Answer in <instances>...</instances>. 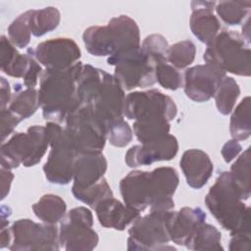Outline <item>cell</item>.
I'll use <instances>...</instances> for the list:
<instances>
[{
  "mask_svg": "<svg viewBox=\"0 0 251 251\" xmlns=\"http://www.w3.org/2000/svg\"><path fill=\"white\" fill-rule=\"evenodd\" d=\"M179 177L172 167H159L151 172L131 171L120 181L124 203L131 209L142 212L150 210H173L174 194Z\"/></svg>",
  "mask_w": 251,
  "mask_h": 251,
  "instance_id": "1",
  "label": "cell"
},
{
  "mask_svg": "<svg viewBox=\"0 0 251 251\" xmlns=\"http://www.w3.org/2000/svg\"><path fill=\"white\" fill-rule=\"evenodd\" d=\"M77 98L80 106L89 107L107 126L124 117L125 90L114 75L91 65H82L77 80Z\"/></svg>",
  "mask_w": 251,
  "mask_h": 251,
  "instance_id": "2",
  "label": "cell"
},
{
  "mask_svg": "<svg viewBox=\"0 0 251 251\" xmlns=\"http://www.w3.org/2000/svg\"><path fill=\"white\" fill-rule=\"evenodd\" d=\"M79 61L66 70H45L39 79V102L48 122L65 123L68 115L80 106L77 80L82 69Z\"/></svg>",
  "mask_w": 251,
  "mask_h": 251,
  "instance_id": "3",
  "label": "cell"
},
{
  "mask_svg": "<svg viewBox=\"0 0 251 251\" xmlns=\"http://www.w3.org/2000/svg\"><path fill=\"white\" fill-rule=\"evenodd\" d=\"M205 205L220 226L231 233L250 230V208L235 188L229 172L221 173L205 197Z\"/></svg>",
  "mask_w": 251,
  "mask_h": 251,
  "instance_id": "4",
  "label": "cell"
},
{
  "mask_svg": "<svg viewBox=\"0 0 251 251\" xmlns=\"http://www.w3.org/2000/svg\"><path fill=\"white\" fill-rule=\"evenodd\" d=\"M82 40L88 53L96 57L113 56L140 46V33L136 22L126 15L112 18L107 25L87 27Z\"/></svg>",
  "mask_w": 251,
  "mask_h": 251,
  "instance_id": "5",
  "label": "cell"
},
{
  "mask_svg": "<svg viewBox=\"0 0 251 251\" xmlns=\"http://www.w3.org/2000/svg\"><path fill=\"white\" fill-rule=\"evenodd\" d=\"M250 44L241 34L224 29L207 44L203 59L224 73L249 76L251 74Z\"/></svg>",
  "mask_w": 251,
  "mask_h": 251,
  "instance_id": "6",
  "label": "cell"
},
{
  "mask_svg": "<svg viewBox=\"0 0 251 251\" xmlns=\"http://www.w3.org/2000/svg\"><path fill=\"white\" fill-rule=\"evenodd\" d=\"M50 146L45 126H31L25 132L12 135L1 147V168L13 170L20 165L29 168L38 164Z\"/></svg>",
  "mask_w": 251,
  "mask_h": 251,
  "instance_id": "7",
  "label": "cell"
},
{
  "mask_svg": "<svg viewBox=\"0 0 251 251\" xmlns=\"http://www.w3.org/2000/svg\"><path fill=\"white\" fill-rule=\"evenodd\" d=\"M45 127L51 147L43 166L45 177L54 184H69L74 177V166L78 150L58 123L48 122Z\"/></svg>",
  "mask_w": 251,
  "mask_h": 251,
  "instance_id": "8",
  "label": "cell"
},
{
  "mask_svg": "<svg viewBox=\"0 0 251 251\" xmlns=\"http://www.w3.org/2000/svg\"><path fill=\"white\" fill-rule=\"evenodd\" d=\"M173 210H150V213L139 216L128 228L127 250L163 251L175 250L171 241L168 222Z\"/></svg>",
  "mask_w": 251,
  "mask_h": 251,
  "instance_id": "9",
  "label": "cell"
},
{
  "mask_svg": "<svg viewBox=\"0 0 251 251\" xmlns=\"http://www.w3.org/2000/svg\"><path fill=\"white\" fill-rule=\"evenodd\" d=\"M107 63L115 68L114 77L124 90L145 88L156 82V64L140 46L110 56Z\"/></svg>",
  "mask_w": 251,
  "mask_h": 251,
  "instance_id": "10",
  "label": "cell"
},
{
  "mask_svg": "<svg viewBox=\"0 0 251 251\" xmlns=\"http://www.w3.org/2000/svg\"><path fill=\"white\" fill-rule=\"evenodd\" d=\"M64 128L78 152H102L106 144V126L87 106H79L71 112Z\"/></svg>",
  "mask_w": 251,
  "mask_h": 251,
  "instance_id": "11",
  "label": "cell"
},
{
  "mask_svg": "<svg viewBox=\"0 0 251 251\" xmlns=\"http://www.w3.org/2000/svg\"><path fill=\"white\" fill-rule=\"evenodd\" d=\"M93 215L83 206L69 211L60 222L59 241L67 251L93 250L99 241L97 232L92 228Z\"/></svg>",
  "mask_w": 251,
  "mask_h": 251,
  "instance_id": "12",
  "label": "cell"
},
{
  "mask_svg": "<svg viewBox=\"0 0 251 251\" xmlns=\"http://www.w3.org/2000/svg\"><path fill=\"white\" fill-rule=\"evenodd\" d=\"M12 242L11 251L59 250V228L56 225L35 223L29 219H20L10 226Z\"/></svg>",
  "mask_w": 251,
  "mask_h": 251,
  "instance_id": "13",
  "label": "cell"
},
{
  "mask_svg": "<svg viewBox=\"0 0 251 251\" xmlns=\"http://www.w3.org/2000/svg\"><path fill=\"white\" fill-rule=\"evenodd\" d=\"M177 114L175 101L158 89L129 92L125 98V118L132 121L164 118L173 121Z\"/></svg>",
  "mask_w": 251,
  "mask_h": 251,
  "instance_id": "14",
  "label": "cell"
},
{
  "mask_svg": "<svg viewBox=\"0 0 251 251\" xmlns=\"http://www.w3.org/2000/svg\"><path fill=\"white\" fill-rule=\"evenodd\" d=\"M46 70H66L79 62L81 52L71 38L58 37L45 40L27 50Z\"/></svg>",
  "mask_w": 251,
  "mask_h": 251,
  "instance_id": "15",
  "label": "cell"
},
{
  "mask_svg": "<svg viewBox=\"0 0 251 251\" xmlns=\"http://www.w3.org/2000/svg\"><path fill=\"white\" fill-rule=\"evenodd\" d=\"M225 76L226 73L210 64L193 66L183 74V91L192 101L206 102L214 97Z\"/></svg>",
  "mask_w": 251,
  "mask_h": 251,
  "instance_id": "16",
  "label": "cell"
},
{
  "mask_svg": "<svg viewBox=\"0 0 251 251\" xmlns=\"http://www.w3.org/2000/svg\"><path fill=\"white\" fill-rule=\"evenodd\" d=\"M178 151V142L175 135L167 134L163 138L130 147L126 153V164L130 168L148 166L155 162L170 161Z\"/></svg>",
  "mask_w": 251,
  "mask_h": 251,
  "instance_id": "17",
  "label": "cell"
},
{
  "mask_svg": "<svg viewBox=\"0 0 251 251\" xmlns=\"http://www.w3.org/2000/svg\"><path fill=\"white\" fill-rule=\"evenodd\" d=\"M108 163L101 151L78 152L74 166L72 188H85L93 185L107 171Z\"/></svg>",
  "mask_w": 251,
  "mask_h": 251,
  "instance_id": "18",
  "label": "cell"
},
{
  "mask_svg": "<svg viewBox=\"0 0 251 251\" xmlns=\"http://www.w3.org/2000/svg\"><path fill=\"white\" fill-rule=\"evenodd\" d=\"M205 220L206 213L199 207H183L176 212L173 210L168 222L171 241L185 246Z\"/></svg>",
  "mask_w": 251,
  "mask_h": 251,
  "instance_id": "19",
  "label": "cell"
},
{
  "mask_svg": "<svg viewBox=\"0 0 251 251\" xmlns=\"http://www.w3.org/2000/svg\"><path fill=\"white\" fill-rule=\"evenodd\" d=\"M215 1H192L189 26L193 35L206 45L219 33L221 24L214 15Z\"/></svg>",
  "mask_w": 251,
  "mask_h": 251,
  "instance_id": "20",
  "label": "cell"
},
{
  "mask_svg": "<svg viewBox=\"0 0 251 251\" xmlns=\"http://www.w3.org/2000/svg\"><path fill=\"white\" fill-rule=\"evenodd\" d=\"M94 210L98 222L103 227L116 230L126 229L140 216V212L129 208L114 196L100 201Z\"/></svg>",
  "mask_w": 251,
  "mask_h": 251,
  "instance_id": "21",
  "label": "cell"
},
{
  "mask_svg": "<svg viewBox=\"0 0 251 251\" xmlns=\"http://www.w3.org/2000/svg\"><path fill=\"white\" fill-rule=\"evenodd\" d=\"M186 183L193 189L202 188L213 175L214 166L209 155L200 149H188L179 161Z\"/></svg>",
  "mask_w": 251,
  "mask_h": 251,
  "instance_id": "22",
  "label": "cell"
},
{
  "mask_svg": "<svg viewBox=\"0 0 251 251\" xmlns=\"http://www.w3.org/2000/svg\"><path fill=\"white\" fill-rule=\"evenodd\" d=\"M0 59L2 73L9 76L23 79L35 60L28 51L25 54L19 53L17 47L5 35H1L0 38Z\"/></svg>",
  "mask_w": 251,
  "mask_h": 251,
  "instance_id": "23",
  "label": "cell"
},
{
  "mask_svg": "<svg viewBox=\"0 0 251 251\" xmlns=\"http://www.w3.org/2000/svg\"><path fill=\"white\" fill-rule=\"evenodd\" d=\"M15 91L7 108L21 121H24L31 117L40 107L38 90L26 87L23 89L18 83Z\"/></svg>",
  "mask_w": 251,
  "mask_h": 251,
  "instance_id": "24",
  "label": "cell"
},
{
  "mask_svg": "<svg viewBox=\"0 0 251 251\" xmlns=\"http://www.w3.org/2000/svg\"><path fill=\"white\" fill-rule=\"evenodd\" d=\"M31 208L41 222L51 225L60 223L67 214V204L64 199L52 193L42 195Z\"/></svg>",
  "mask_w": 251,
  "mask_h": 251,
  "instance_id": "25",
  "label": "cell"
},
{
  "mask_svg": "<svg viewBox=\"0 0 251 251\" xmlns=\"http://www.w3.org/2000/svg\"><path fill=\"white\" fill-rule=\"evenodd\" d=\"M28 25L31 34L40 37L56 29L61 22V13L56 7L27 10Z\"/></svg>",
  "mask_w": 251,
  "mask_h": 251,
  "instance_id": "26",
  "label": "cell"
},
{
  "mask_svg": "<svg viewBox=\"0 0 251 251\" xmlns=\"http://www.w3.org/2000/svg\"><path fill=\"white\" fill-rule=\"evenodd\" d=\"M250 147L236 157V160L230 167L229 175L232 182L237 189L243 201L250 197V164H251Z\"/></svg>",
  "mask_w": 251,
  "mask_h": 251,
  "instance_id": "27",
  "label": "cell"
},
{
  "mask_svg": "<svg viewBox=\"0 0 251 251\" xmlns=\"http://www.w3.org/2000/svg\"><path fill=\"white\" fill-rule=\"evenodd\" d=\"M170 121L164 118L134 121L133 132L141 143H150L159 140L170 133Z\"/></svg>",
  "mask_w": 251,
  "mask_h": 251,
  "instance_id": "28",
  "label": "cell"
},
{
  "mask_svg": "<svg viewBox=\"0 0 251 251\" xmlns=\"http://www.w3.org/2000/svg\"><path fill=\"white\" fill-rule=\"evenodd\" d=\"M229 122V132L232 139L237 141L246 140L251 134L250 124V97H244L233 108Z\"/></svg>",
  "mask_w": 251,
  "mask_h": 251,
  "instance_id": "29",
  "label": "cell"
},
{
  "mask_svg": "<svg viewBox=\"0 0 251 251\" xmlns=\"http://www.w3.org/2000/svg\"><path fill=\"white\" fill-rule=\"evenodd\" d=\"M221 240L222 234L217 227L203 223L185 244V247L189 250H224Z\"/></svg>",
  "mask_w": 251,
  "mask_h": 251,
  "instance_id": "30",
  "label": "cell"
},
{
  "mask_svg": "<svg viewBox=\"0 0 251 251\" xmlns=\"http://www.w3.org/2000/svg\"><path fill=\"white\" fill-rule=\"evenodd\" d=\"M240 95V88L235 79L231 76H225L220 82L214 98L217 110L222 115H228L235 107Z\"/></svg>",
  "mask_w": 251,
  "mask_h": 251,
  "instance_id": "31",
  "label": "cell"
},
{
  "mask_svg": "<svg viewBox=\"0 0 251 251\" xmlns=\"http://www.w3.org/2000/svg\"><path fill=\"white\" fill-rule=\"evenodd\" d=\"M251 1H220L216 3L215 11L227 25H237L249 17Z\"/></svg>",
  "mask_w": 251,
  "mask_h": 251,
  "instance_id": "32",
  "label": "cell"
},
{
  "mask_svg": "<svg viewBox=\"0 0 251 251\" xmlns=\"http://www.w3.org/2000/svg\"><path fill=\"white\" fill-rule=\"evenodd\" d=\"M75 199L94 209L95 206L105 198L114 196L113 191L105 177L85 188H72Z\"/></svg>",
  "mask_w": 251,
  "mask_h": 251,
  "instance_id": "33",
  "label": "cell"
},
{
  "mask_svg": "<svg viewBox=\"0 0 251 251\" xmlns=\"http://www.w3.org/2000/svg\"><path fill=\"white\" fill-rule=\"evenodd\" d=\"M196 55V47L191 40H181L171 46L167 51V62L177 70L190 66Z\"/></svg>",
  "mask_w": 251,
  "mask_h": 251,
  "instance_id": "34",
  "label": "cell"
},
{
  "mask_svg": "<svg viewBox=\"0 0 251 251\" xmlns=\"http://www.w3.org/2000/svg\"><path fill=\"white\" fill-rule=\"evenodd\" d=\"M31 31L28 25L27 11L19 15L8 26V38L20 49L25 48L30 42Z\"/></svg>",
  "mask_w": 251,
  "mask_h": 251,
  "instance_id": "35",
  "label": "cell"
},
{
  "mask_svg": "<svg viewBox=\"0 0 251 251\" xmlns=\"http://www.w3.org/2000/svg\"><path fill=\"white\" fill-rule=\"evenodd\" d=\"M156 81L169 90H176L183 84V77L179 71L169 64L167 61L159 62L155 66Z\"/></svg>",
  "mask_w": 251,
  "mask_h": 251,
  "instance_id": "36",
  "label": "cell"
},
{
  "mask_svg": "<svg viewBox=\"0 0 251 251\" xmlns=\"http://www.w3.org/2000/svg\"><path fill=\"white\" fill-rule=\"evenodd\" d=\"M119 118L107 126V139L115 147H125L132 139V129L124 119Z\"/></svg>",
  "mask_w": 251,
  "mask_h": 251,
  "instance_id": "37",
  "label": "cell"
},
{
  "mask_svg": "<svg viewBox=\"0 0 251 251\" xmlns=\"http://www.w3.org/2000/svg\"><path fill=\"white\" fill-rule=\"evenodd\" d=\"M169 46L166 37L158 33L147 35L140 44L143 52L146 53L155 64L167 61V51Z\"/></svg>",
  "mask_w": 251,
  "mask_h": 251,
  "instance_id": "38",
  "label": "cell"
},
{
  "mask_svg": "<svg viewBox=\"0 0 251 251\" xmlns=\"http://www.w3.org/2000/svg\"><path fill=\"white\" fill-rule=\"evenodd\" d=\"M1 110V139L2 142L14 131L15 127L22 122L8 108Z\"/></svg>",
  "mask_w": 251,
  "mask_h": 251,
  "instance_id": "39",
  "label": "cell"
},
{
  "mask_svg": "<svg viewBox=\"0 0 251 251\" xmlns=\"http://www.w3.org/2000/svg\"><path fill=\"white\" fill-rule=\"evenodd\" d=\"M228 249L230 251H250L251 250V231L242 230L231 233Z\"/></svg>",
  "mask_w": 251,
  "mask_h": 251,
  "instance_id": "40",
  "label": "cell"
},
{
  "mask_svg": "<svg viewBox=\"0 0 251 251\" xmlns=\"http://www.w3.org/2000/svg\"><path fill=\"white\" fill-rule=\"evenodd\" d=\"M242 147L240 143L235 139H230L227 142H226L221 150L222 156L226 163H230L232 160H234L241 152Z\"/></svg>",
  "mask_w": 251,
  "mask_h": 251,
  "instance_id": "41",
  "label": "cell"
},
{
  "mask_svg": "<svg viewBox=\"0 0 251 251\" xmlns=\"http://www.w3.org/2000/svg\"><path fill=\"white\" fill-rule=\"evenodd\" d=\"M1 200H4L5 197L10 192L11 184L14 179V174L11 170L1 168Z\"/></svg>",
  "mask_w": 251,
  "mask_h": 251,
  "instance_id": "42",
  "label": "cell"
},
{
  "mask_svg": "<svg viewBox=\"0 0 251 251\" xmlns=\"http://www.w3.org/2000/svg\"><path fill=\"white\" fill-rule=\"evenodd\" d=\"M12 98L11 88L9 82L5 77H1V101H0V109H5L8 107Z\"/></svg>",
  "mask_w": 251,
  "mask_h": 251,
  "instance_id": "43",
  "label": "cell"
},
{
  "mask_svg": "<svg viewBox=\"0 0 251 251\" xmlns=\"http://www.w3.org/2000/svg\"><path fill=\"white\" fill-rule=\"evenodd\" d=\"M12 242V232H11V227L6 226H1V232H0V248H8L10 247Z\"/></svg>",
  "mask_w": 251,
  "mask_h": 251,
  "instance_id": "44",
  "label": "cell"
}]
</instances>
